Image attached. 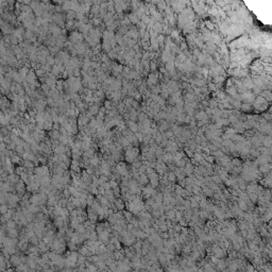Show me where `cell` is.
Returning <instances> with one entry per match:
<instances>
[{
    "label": "cell",
    "mask_w": 272,
    "mask_h": 272,
    "mask_svg": "<svg viewBox=\"0 0 272 272\" xmlns=\"http://www.w3.org/2000/svg\"><path fill=\"white\" fill-rule=\"evenodd\" d=\"M150 178H151V182H152V184L154 185V186H155V185H157V182H158V181H157V178H156V174H155V173L151 174V175H150Z\"/></svg>",
    "instance_id": "cell-15"
},
{
    "label": "cell",
    "mask_w": 272,
    "mask_h": 272,
    "mask_svg": "<svg viewBox=\"0 0 272 272\" xmlns=\"http://www.w3.org/2000/svg\"><path fill=\"white\" fill-rule=\"evenodd\" d=\"M129 127H130V130H131V131H133V132L137 131V126H136L135 123H134L133 121H130L129 122Z\"/></svg>",
    "instance_id": "cell-16"
},
{
    "label": "cell",
    "mask_w": 272,
    "mask_h": 272,
    "mask_svg": "<svg viewBox=\"0 0 272 272\" xmlns=\"http://www.w3.org/2000/svg\"><path fill=\"white\" fill-rule=\"evenodd\" d=\"M156 81H157V77H156V74H151V76L149 77L148 84L149 85H154V84L156 83Z\"/></svg>",
    "instance_id": "cell-14"
},
{
    "label": "cell",
    "mask_w": 272,
    "mask_h": 272,
    "mask_svg": "<svg viewBox=\"0 0 272 272\" xmlns=\"http://www.w3.org/2000/svg\"><path fill=\"white\" fill-rule=\"evenodd\" d=\"M19 196L15 192H9L8 194V200H6V205L9 206V208L11 209H16L18 207L19 204Z\"/></svg>",
    "instance_id": "cell-3"
},
{
    "label": "cell",
    "mask_w": 272,
    "mask_h": 272,
    "mask_svg": "<svg viewBox=\"0 0 272 272\" xmlns=\"http://www.w3.org/2000/svg\"><path fill=\"white\" fill-rule=\"evenodd\" d=\"M13 214H14V209L10 208L6 214H3V215L0 217V220H1L2 222H4V223L8 222V221H10V220H12V219H13Z\"/></svg>",
    "instance_id": "cell-8"
},
{
    "label": "cell",
    "mask_w": 272,
    "mask_h": 272,
    "mask_svg": "<svg viewBox=\"0 0 272 272\" xmlns=\"http://www.w3.org/2000/svg\"><path fill=\"white\" fill-rule=\"evenodd\" d=\"M8 194H9V192H4V191L0 190V204H6Z\"/></svg>",
    "instance_id": "cell-12"
},
{
    "label": "cell",
    "mask_w": 272,
    "mask_h": 272,
    "mask_svg": "<svg viewBox=\"0 0 272 272\" xmlns=\"http://www.w3.org/2000/svg\"><path fill=\"white\" fill-rule=\"evenodd\" d=\"M130 204H131V205H130V209H131L132 211H138L144 207L143 203H141L139 200H134V201L131 202Z\"/></svg>",
    "instance_id": "cell-7"
},
{
    "label": "cell",
    "mask_w": 272,
    "mask_h": 272,
    "mask_svg": "<svg viewBox=\"0 0 272 272\" xmlns=\"http://www.w3.org/2000/svg\"><path fill=\"white\" fill-rule=\"evenodd\" d=\"M137 154H138V150L136 148H130L128 149L127 153H126V158L128 162H133L135 161V158L137 157Z\"/></svg>",
    "instance_id": "cell-5"
},
{
    "label": "cell",
    "mask_w": 272,
    "mask_h": 272,
    "mask_svg": "<svg viewBox=\"0 0 272 272\" xmlns=\"http://www.w3.org/2000/svg\"><path fill=\"white\" fill-rule=\"evenodd\" d=\"M117 171L119 174L121 175H127L128 174V169L126 167V165H124L123 163H119L117 165Z\"/></svg>",
    "instance_id": "cell-10"
},
{
    "label": "cell",
    "mask_w": 272,
    "mask_h": 272,
    "mask_svg": "<svg viewBox=\"0 0 272 272\" xmlns=\"http://www.w3.org/2000/svg\"><path fill=\"white\" fill-rule=\"evenodd\" d=\"M69 42L73 46L83 44V35L79 32H73L71 33V35L69 36Z\"/></svg>",
    "instance_id": "cell-4"
},
{
    "label": "cell",
    "mask_w": 272,
    "mask_h": 272,
    "mask_svg": "<svg viewBox=\"0 0 272 272\" xmlns=\"http://www.w3.org/2000/svg\"><path fill=\"white\" fill-rule=\"evenodd\" d=\"M29 201H30L31 204H34V205H36V206H42V205H44V204L47 203L48 197L46 196L45 194H43V192L42 194H35V195H33V196L30 197V200H29Z\"/></svg>",
    "instance_id": "cell-1"
},
{
    "label": "cell",
    "mask_w": 272,
    "mask_h": 272,
    "mask_svg": "<svg viewBox=\"0 0 272 272\" xmlns=\"http://www.w3.org/2000/svg\"><path fill=\"white\" fill-rule=\"evenodd\" d=\"M98 112H99V107H98L97 105H93V107H90V113H88V114H90V116H93V115H97Z\"/></svg>",
    "instance_id": "cell-13"
},
{
    "label": "cell",
    "mask_w": 272,
    "mask_h": 272,
    "mask_svg": "<svg viewBox=\"0 0 272 272\" xmlns=\"http://www.w3.org/2000/svg\"><path fill=\"white\" fill-rule=\"evenodd\" d=\"M6 268H8V262L6 259V256L0 255V271H3Z\"/></svg>",
    "instance_id": "cell-11"
},
{
    "label": "cell",
    "mask_w": 272,
    "mask_h": 272,
    "mask_svg": "<svg viewBox=\"0 0 272 272\" xmlns=\"http://www.w3.org/2000/svg\"><path fill=\"white\" fill-rule=\"evenodd\" d=\"M13 25L11 23H6V20L0 18V33L3 34V36H10V35L13 34V31H14Z\"/></svg>",
    "instance_id": "cell-2"
},
{
    "label": "cell",
    "mask_w": 272,
    "mask_h": 272,
    "mask_svg": "<svg viewBox=\"0 0 272 272\" xmlns=\"http://www.w3.org/2000/svg\"><path fill=\"white\" fill-rule=\"evenodd\" d=\"M25 191H26V185L23 180H19L16 184H14V192H15V194L23 195Z\"/></svg>",
    "instance_id": "cell-6"
},
{
    "label": "cell",
    "mask_w": 272,
    "mask_h": 272,
    "mask_svg": "<svg viewBox=\"0 0 272 272\" xmlns=\"http://www.w3.org/2000/svg\"><path fill=\"white\" fill-rule=\"evenodd\" d=\"M55 155H64L65 152H66V147H65L64 145H62V144H59V145H56L54 147L53 149Z\"/></svg>",
    "instance_id": "cell-9"
}]
</instances>
